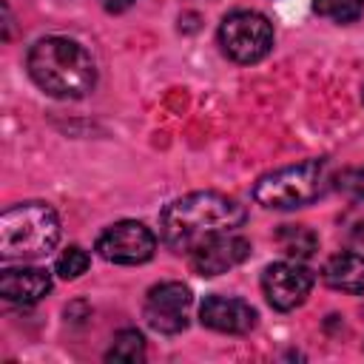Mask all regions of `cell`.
I'll return each mask as SVG.
<instances>
[{
    "instance_id": "obj_17",
    "label": "cell",
    "mask_w": 364,
    "mask_h": 364,
    "mask_svg": "<svg viewBox=\"0 0 364 364\" xmlns=\"http://www.w3.org/2000/svg\"><path fill=\"white\" fill-rule=\"evenodd\" d=\"M336 188H338L347 199L364 202V165H361V168H347V171H341L338 179H336Z\"/></svg>"
},
{
    "instance_id": "obj_11",
    "label": "cell",
    "mask_w": 364,
    "mask_h": 364,
    "mask_svg": "<svg viewBox=\"0 0 364 364\" xmlns=\"http://www.w3.org/2000/svg\"><path fill=\"white\" fill-rule=\"evenodd\" d=\"M51 290V276L43 267H6L0 273V296L14 304H34Z\"/></svg>"
},
{
    "instance_id": "obj_9",
    "label": "cell",
    "mask_w": 364,
    "mask_h": 364,
    "mask_svg": "<svg viewBox=\"0 0 364 364\" xmlns=\"http://www.w3.org/2000/svg\"><path fill=\"white\" fill-rule=\"evenodd\" d=\"M188 256H191V270L196 276H219L250 256V242L239 233H219L205 245H199L196 250H191Z\"/></svg>"
},
{
    "instance_id": "obj_6",
    "label": "cell",
    "mask_w": 364,
    "mask_h": 364,
    "mask_svg": "<svg viewBox=\"0 0 364 364\" xmlns=\"http://www.w3.org/2000/svg\"><path fill=\"white\" fill-rule=\"evenodd\" d=\"M154 250H156V236L151 233V228L134 219L111 225L97 239V253L114 264H142L154 256Z\"/></svg>"
},
{
    "instance_id": "obj_10",
    "label": "cell",
    "mask_w": 364,
    "mask_h": 364,
    "mask_svg": "<svg viewBox=\"0 0 364 364\" xmlns=\"http://www.w3.org/2000/svg\"><path fill=\"white\" fill-rule=\"evenodd\" d=\"M199 321L216 333L242 336L256 324V310L233 296H208L199 307Z\"/></svg>"
},
{
    "instance_id": "obj_19",
    "label": "cell",
    "mask_w": 364,
    "mask_h": 364,
    "mask_svg": "<svg viewBox=\"0 0 364 364\" xmlns=\"http://www.w3.org/2000/svg\"><path fill=\"white\" fill-rule=\"evenodd\" d=\"M361 100H364V97H361Z\"/></svg>"
},
{
    "instance_id": "obj_2",
    "label": "cell",
    "mask_w": 364,
    "mask_h": 364,
    "mask_svg": "<svg viewBox=\"0 0 364 364\" xmlns=\"http://www.w3.org/2000/svg\"><path fill=\"white\" fill-rule=\"evenodd\" d=\"M28 74L46 94L57 100H80L97 82L91 54L68 37H43L28 51Z\"/></svg>"
},
{
    "instance_id": "obj_14",
    "label": "cell",
    "mask_w": 364,
    "mask_h": 364,
    "mask_svg": "<svg viewBox=\"0 0 364 364\" xmlns=\"http://www.w3.org/2000/svg\"><path fill=\"white\" fill-rule=\"evenodd\" d=\"M279 242H282V247H284L290 256H296V259L313 256V250H316V245H318L316 233L307 230V228H301V225H287V228L279 233Z\"/></svg>"
},
{
    "instance_id": "obj_1",
    "label": "cell",
    "mask_w": 364,
    "mask_h": 364,
    "mask_svg": "<svg viewBox=\"0 0 364 364\" xmlns=\"http://www.w3.org/2000/svg\"><path fill=\"white\" fill-rule=\"evenodd\" d=\"M247 219L245 205L219 191H196L173 199L159 216V236L173 253H191L219 233H233Z\"/></svg>"
},
{
    "instance_id": "obj_13",
    "label": "cell",
    "mask_w": 364,
    "mask_h": 364,
    "mask_svg": "<svg viewBox=\"0 0 364 364\" xmlns=\"http://www.w3.org/2000/svg\"><path fill=\"white\" fill-rule=\"evenodd\" d=\"M108 361H142L145 358V338L136 330H119L114 336L111 350L105 353Z\"/></svg>"
},
{
    "instance_id": "obj_4",
    "label": "cell",
    "mask_w": 364,
    "mask_h": 364,
    "mask_svg": "<svg viewBox=\"0 0 364 364\" xmlns=\"http://www.w3.org/2000/svg\"><path fill=\"white\" fill-rule=\"evenodd\" d=\"M324 182H327V162L304 159L299 165H287L259 176V182L253 185V199L267 210H293L321 196Z\"/></svg>"
},
{
    "instance_id": "obj_7",
    "label": "cell",
    "mask_w": 364,
    "mask_h": 364,
    "mask_svg": "<svg viewBox=\"0 0 364 364\" xmlns=\"http://www.w3.org/2000/svg\"><path fill=\"white\" fill-rule=\"evenodd\" d=\"M191 287L182 282H162L148 290L145 296V321L151 330L173 336L188 327V310H191Z\"/></svg>"
},
{
    "instance_id": "obj_5",
    "label": "cell",
    "mask_w": 364,
    "mask_h": 364,
    "mask_svg": "<svg viewBox=\"0 0 364 364\" xmlns=\"http://www.w3.org/2000/svg\"><path fill=\"white\" fill-rule=\"evenodd\" d=\"M219 46L236 63H259L273 48V26L259 11H230L219 26Z\"/></svg>"
},
{
    "instance_id": "obj_15",
    "label": "cell",
    "mask_w": 364,
    "mask_h": 364,
    "mask_svg": "<svg viewBox=\"0 0 364 364\" xmlns=\"http://www.w3.org/2000/svg\"><path fill=\"white\" fill-rule=\"evenodd\" d=\"M316 14L333 23H353L364 11V0H313Z\"/></svg>"
},
{
    "instance_id": "obj_3",
    "label": "cell",
    "mask_w": 364,
    "mask_h": 364,
    "mask_svg": "<svg viewBox=\"0 0 364 364\" xmlns=\"http://www.w3.org/2000/svg\"><path fill=\"white\" fill-rule=\"evenodd\" d=\"M60 242V219L46 202H20L0 216V256L11 259H43Z\"/></svg>"
},
{
    "instance_id": "obj_12",
    "label": "cell",
    "mask_w": 364,
    "mask_h": 364,
    "mask_svg": "<svg viewBox=\"0 0 364 364\" xmlns=\"http://www.w3.org/2000/svg\"><path fill=\"white\" fill-rule=\"evenodd\" d=\"M321 279L327 287L341 293H364V256L361 253H338L327 259Z\"/></svg>"
},
{
    "instance_id": "obj_18",
    "label": "cell",
    "mask_w": 364,
    "mask_h": 364,
    "mask_svg": "<svg viewBox=\"0 0 364 364\" xmlns=\"http://www.w3.org/2000/svg\"><path fill=\"white\" fill-rule=\"evenodd\" d=\"M100 3H102L105 11H114V14H117V11H125L128 6H134L136 0H100Z\"/></svg>"
},
{
    "instance_id": "obj_8",
    "label": "cell",
    "mask_w": 364,
    "mask_h": 364,
    "mask_svg": "<svg viewBox=\"0 0 364 364\" xmlns=\"http://www.w3.org/2000/svg\"><path fill=\"white\" fill-rule=\"evenodd\" d=\"M262 290L273 310H296L313 290V273L299 262H273L262 273Z\"/></svg>"
},
{
    "instance_id": "obj_16",
    "label": "cell",
    "mask_w": 364,
    "mask_h": 364,
    "mask_svg": "<svg viewBox=\"0 0 364 364\" xmlns=\"http://www.w3.org/2000/svg\"><path fill=\"white\" fill-rule=\"evenodd\" d=\"M88 264H91V256L82 250V247H68V250H63L60 253V259H57V264H54V273L60 276V279H80L85 270H88Z\"/></svg>"
}]
</instances>
